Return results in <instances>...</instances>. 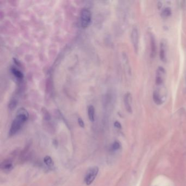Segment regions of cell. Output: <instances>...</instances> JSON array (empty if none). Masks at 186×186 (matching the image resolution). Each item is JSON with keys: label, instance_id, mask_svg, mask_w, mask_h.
Here are the masks:
<instances>
[{"label": "cell", "instance_id": "6da1fadb", "mask_svg": "<svg viewBox=\"0 0 186 186\" xmlns=\"http://www.w3.org/2000/svg\"><path fill=\"white\" fill-rule=\"evenodd\" d=\"M29 114L28 111L24 108L19 109L16 112L15 119L13 121L10 128L9 134L10 136L16 134L21 129L23 125L28 121Z\"/></svg>", "mask_w": 186, "mask_h": 186}, {"label": "cell", "instance_id": "7a4b0ae2", "mask_svg": "<svg viewBox=\"0 0 186 186\" xmlns=\"http://www.w3.org/2000/svg\"><path fill=\"white\" fill-rule=\"evenodd\" d=\"M92 19L91 12L90 9L87 8H83L80 15V24L81 28H86L91 24Z\"/></svg>", "mask_w": 186, "mask_h": 186}, {"label": "cell", "instance_id": "3957f363", "mask_svg": "<svg viewBox=\"0 0 186 186\" xmlns=\"http://www.w3.org/2000/svg\"><path fill=\"white\" fill-rule=\"evenodd\" d=\"M99 171V168L98 167H93L90 168L85 177V182L87 185H90L95 180Z\"/></svg>", "mask_w": 186, "mask_h": 186}, {"label": "cell", "instance_id": "277c9868", "mask_svg": "<svg viewBox=\"0 0 186 186\" xmlns=\"http://www.w3.org/2000/svg\"><path fill=\"white\" fill-rule=\"evenodd\" d=\"M131 40L135 52H138L139 48V32L136 26L132 28L131 32Z\"/></svg>", "mask_w": 186, "mask_h": 186}, {"label": "cell", "instance_id": "5b68a950", "mask_svg": "<svg viewBox=\"0 0 186 186\" xmlns=\"http://www.w3.org/2000/svg\"><path fill=\"white\" fill-rule=\"evenodd\" d=\"M131 97L130 93H125L124 96V104L125 106L126 110L128 113H131L132 112V108L131 106Z\"/></svg>", "mask_w": 186, "mask_h": 186}, {"label": "cell", "instance_id": "8992f818", "mask_svg": "<svg viewBox=\"0 0 186 186\" xmlns=\"http://www.w3.org/2000/svg\"><path fill=\"white\" fill-rule=\"evenodd\" d=\"M11 73L14 76L16 79L18 81H21L24 79V74L22 72L21 70L17 69L16 67H12L10 69Z\"/></svg>", "mask_w": 186, "mask_h": 186}, {"label": "cell", "instance_id": "52a82bcc", "mask_svg": "<svg viewBox=\"0 0 186 186\" xmlns=\"http://www.w3.org/2000/svg\"><path fill=\"white\" fill-rule=\"evenodd\" d=\"M1 169L4 171L8 172L13 169V163L10 160H6L3 161L1 165Z\"/></svg>", "mask_w": 186, "mask_h": 186}, {"label": "cell", "instance_id": "ba28073f", "mask_svg": "<svg viewBox=\"0 0 186 186\" xmlns=\"http://www.w3.org/2000/svg\"><path fill=\"white\" fill-rule=\"evenodd\" d=\"M150 43H151V56L152 58H154L156 55V40L155 37L153 35L150 36Z\"/></svg>", "mask_w": 186, "mask_h": 186}, {"label": "cell", "instance_id": "9c48e42d", "mask_svg": "<svg viewBox=\"0 0 186 186\" xmlns=\"http://www.w3.org/2000/svg\"><path fill=\"white\" fill-rule=\"evenodd\" d=\"M153 99L154 102L157 105H161L163 103L162 97L158 91H155L153 93Z\"/></svg>", "mask_w": 186, "mask_h": 186}, {"label": "cell", "instance_id": "30bf717a", "mask_svg": "<svg viewBox=\"0 0 186 186\" xmlns=\"http://www.w3.org/2000/svg\"><path fill=\"white\" fill-rule=\"evenodd\" d=\"M88 116L91 122H93L95 121V108L93 105H90L88 107L87 109Z\"/></svg>", "mask_w": 186, "mask_h": 186}, {"label": "cell", "instance_id": "8fae6325", "mask_svg": "<svg viewBox=\"0 0 186 186\" xmlns=\"http://www.w3.org/2000/svg\"><path fill=\"white\" fill-rule=\"evenodd\" d=\"M159 56L161 60L163 61H165L166 52H165V44L164 42H162L161 44V49L159 52Z\"/></svg>", "mask_w": 186, "mask_h": 186}, {"label": "cell", "instance_id": "7c38bea8", "mask_svg": "<svg viewBox=\"0 0 186 186\" xmlns=\"http://www.w3.org/2000/svg\"><path fill=\"white\" fill-rule=\"evenodd\" d=\"M44 162L45 163V164L49 167H52L54 164L52 159L51 158V157L49 156H46L44 157Z\"/></svg>", "mask_w": 186, "mask_h": 186}, {"label": "cell", "instance_id": "4fadbf2b", "mask_svg": "<svg viewBox=\"0 0 186 186\" xmlns=\"http://www.w3.org/2000/svg\"><path fill=\"white\" fill-rule=\"evenodd\" d=\"M171 14V9L169 7L165 8L164 9L162 10L161 13V16L162 18H167L169 17Z\"/></svg>", "mask_w": 186, "mask_h": 186}, {"label": "cell", "instance_id": "5bb4252c", "mask_svg": "<svg viewBox=\"0 0 186 186\" xmlns=\"http://www.w3.org/2000/svg\"><path fill=\"white\" fill-rule=\"evenodd\" d=\"M17 104H18V100L16 98H13L12 100H11L9 102V105H8L9 109L10 110L14 109V108H15V107H16Z\"/></svg>", "mask_w": 186, "mask_h": 186}, {"label": "cell", "instance_id": "9a60e30c", "mask_svg": "<svg viewBox=\"0 0 186 186\" xmlns=\"http://www.w3.org/2000/svg\"><path fill=\"white\" fill-rule=\"evenodd\" d=\"M43 116H44V119L46 120V121H49L51 119V116L49 114V112L47 110L44 109H43Z\"/></svg>", "mask_w": 186, "mask_h": 186}, {"label": "cell", "instance_id": "2e32d148", "mask_svg": "<svg viewBox=\"0 0 186 186\" xmlns=\"http://www.w3.org/2000/svg\"><path fill=\"white\" fill-rule=\"evenodd\" d=\"M112 147H113V149H114V150H117V149H119L120 147V145L119 143L117 142V141H115L114 143H113Z\"/></svg>", "mask_w": 186, "mask_h": 186}, {"label": "cell", "instance_id": "e0dca14e", "mask_svg": "<svg viewBox=\"0 0 186 186\" xmlns=\"http://www.w3.org/2000/svg\"><path fill=\"white\" fill-rule=\"evenodd\" d=\"M78 122L79 125L81 128H84V127H85V123H84V121L82 120L81 118L79 117V118L78 119Z\"/></svg>", "mask_w": 186, "mask_h": 186}, {"label": "cell", "instance_id": "ac0fdd59", "mask_svg": "<svg viewBox=\"0 0 186 186\" xmlns=\"http://www.w3.org/2000/svg\"><path fill=\"white\" fill-rule=\"evenodd\" d=\"M114 125H115V127L117 128H119V129L121 128V123H120L119 122H118V121L115 122V123H114Z\"/></svg>", "mask_w": 186, "mask_h": 186}]
</instances>
